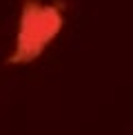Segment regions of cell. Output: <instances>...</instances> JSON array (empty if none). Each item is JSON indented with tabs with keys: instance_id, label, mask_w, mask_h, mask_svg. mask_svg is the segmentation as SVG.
Masks as SVG:
<instances>
[{
	"instance_id": "6da1fadb",
	"label": "cell",
	"mask_w": 133,
	"mask_h": 135,
	"mask_svg": "<svg viewBox=\"0 0 133 135\" xmlns=\"http://www.w3.org/2000/svg\"><path fill=\"white\" fill-rule=\"evenodd\" d=\"M60 29H62L60 4H40L36 0H27L18 27L16 49L9 62H29L38 58L47 49V44L55 40Z\"/></svg>"
}]
</instances>
